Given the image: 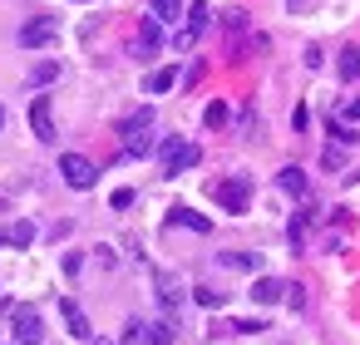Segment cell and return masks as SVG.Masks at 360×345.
<instances>
[{"label":"cell","instance_id":"cell-21","mask_svg":"<svg viewBox=\"0 0 360 345\" xmlns=\"http://www.w3.org/2000/svg\"><path fill=\"white\" fill-rule=\"evenodd\" d=\"M50 79H60V65H55V60H45V65L30 70V84H50Z\"/></svg>","mask_w":360,"mask_h":345},{"label":"cell","instance_id":"cell-27","mask_svg":"<svg viewBox=\"0 0 360 345\" xmlns=\"http://www.w3.org/2000/svg\"><path fill=\"white\" fill-rule=\"evenodd\" d=\"M350 114H355V119H360V99H355V104H350Z\"/></svg>","mask_w":360,"mask_h":345},{"label":"cell","instance_id":"cell-23","mask_svg":"<svg viewBox=\"0 0 360 345\" xmlns=\"http://www.w3.org/2000/svg\"><path fill=\"white\" fill-rule=\"evenodd\" d=\"M330 138H335V143H340V148H350V143H355V138H360V134H355V129H350V124H335V119H330Z\"/></svg>","mask_w":360,"mask_h":345},{"label":"cell","instance_id":"cell-1","mask_svg":"<svg viewBox=\"0 0 360 345\" xmlns=\"http://www.w3.org/2000/svg\"><path fill=\"white\" fill-rule=\"evenodd\" d=\"M202 163V148L198 143H188V138H163V178H178V173H188V168H198Z\"/></svg>","mask_w":360,"mask_h":345},{"label":"cell","instance_id":"cell-29","mask_svg":"<svg viewBox=\"0 0 360 345\" xmlns=\"http://www.w3.org/2000/svg\"><path fill=\"white\" fill-rule=\"evenodd\" d=\"M99 345H104V340H99Z\"/></svg>","mask_w":360,"mask_h":345},{"label":"cell","instance_id":"cell-24","mask_svg":"<svg viewBox=\"0 0 360 345\" xmlns=\"http://www.w3.org/2000/svg\"><path fill=\"white\" fill-rule=\"evenodd\" d=\"M232 325V335H257V330H266V320H227Z\"/></svg>","mask_w":360,"mask_h":345},{"label":"cell","instance_id":"cell-4","mask_svg":"<svg viewBox=\"0 0 360 345\" xmlns=\"http://www.w3.org/2000/svg\"><path fill=\"white\" fill-rule=\"evenodd\" d=\"M60 173H65V183H70L75 193H89V188L99 183V168H94L84 153H60Z\"/></svg>","mask_w":360,"mask_h":345},{"label":"cell","instance_id":"cell-26","mask_svg":"<svg viewBox=\"0 0 360 345\" xmlns=\"http://www.w3.org/2000/svg\"><path fill=\"white\" fill-rule=\"evenodd\" d=\"M114 207H119V212L134 207V188H119V193H114Z\"/></svg>","mask_w":360,"mask_h":345},{"label":"cell","instance_id":"cell-18","mask_svg":"<svg viewBox=\"0 0 360 345\" xmlns=\"http://www.w3.org/2000/svg\"><path fill=\"white\" fill-rule=\"evenodd\" d=\"M158 25H178V15H183V0H153V11H148Z\"/></svg>","mask_w":360,"mask_h":345},{"label":"cell","instance_id":"cell-5","mask_svg":"<svg viewBox=\"0 0 360 345\" xmlns=\"http://www.w3.org/2000/svg\"><path fill=\"white\" fill-rule=\"evenodd\" d=\"M183 15H188V25L178 30V50H193L202 40V30L212 25V11H207V0H193V6H183Z\"/></svg>","mask_w":360,"mask_h":345},{"label":"cell","instance_id":"cell-15","mask_svg":"<svg viewBox=\"0 0 360 345\" xmlns=\"http://www.w3.org/2000/svg\"><path fill=\"white\" fill-rule=\"evenodd\" d=\"M143 345H173V320H143Z\"/></svg>","mask_w":360,"mask_h":345},{"label":"cell","instance_id":"cell-10","mask_svg":"<svg viewBox=\"0 0 360 345\" xmlns=\"http://www.w3.org/2000/svg\"><path fill=\"white\" fill-rule=\"evenodd\" d=\"M30 242H35V222H25V217H20V222H11V227H0V247L25 252Z\"/></svg>","mask_w":360,"mask_h":345},{"label":"cell","instance_id":"cell-19","mask_svg":"<svg viewBox=\"0 0 360 345\" xmlns=\"http://www.w3.org/2000/svg\"><path fill=\"white\" fill-rule=\"evenodd\" d=\"M335 70H340V79H360V50H340Z\"/></svg>","mask_w":360,"mask_h":345},{"label":"cell","instance_id":"cell-9","mask_svg":"<svg viewBox=\"0 0 360 345\" xmlns=\"http://www.w3.org/2000/svg\"><path fill=\"white\" fill-rule=\"evenodd\" d=\"M60 315H65V325H70V335H75V340H89V335H94V330H89V315L79 311V301H75V296H65V301H60Z\"/></svg>","mask_w":360,"mask_h":345},{"label":"cell","instance_id":"cell-17","mask_svg":"<svg viewBox=\"0 0 360 345\" xmlns=\"http://www.w3.org/2000/svg\"><path fill=\"white\" fill-rule=\"evenodd\" d=\"M222 266H232V271H262V256L257 252H222Z\"/></svg>","mask_w":360,"mask_h":345},{"label":"cell","instance_id":"cell-28","mask_svg":"<svg viewBox=\"0 0 360 345\" xmlns=\"http://www.w3.org/2000/svg\"><path fill=\"white\" fill-rule=\"evenodd\" d=\"M0 129H6V104H0Z\"/></svg>","mask_w":360,"mask_h":345},{"label":"cell","instance_id":"cell-16","mask_svg":"<svg viewBox=\"0 0 360 345\" xmlns=\"http://www.w3.org/2000/svg\"><path fill=\"white\" fill-rule=\"evenodd\" d=\"M173 84H178V70H173V65H163V70H153V74H148V84H143V89H148V94H168Z\"/></svg>","mask_w":360,"mask_h":345},{"label":"cell","instance_id":"cell-6","mask_svg":"<svg viewBox=\"0 0 360 345\" xmlns=\"http://www.w3.org/2000/svg\"><path fill=\"white\" fill-rule=\"evenodd\" d=\"M55 35H60V20L35 15V20H25V25H20V50H45Z\"/></svg>","mask_w":360,"mask_h":345},{"label":"cell","instance_id":"cell-20","mask_svg":"<svg viewBox=\"0 0 360 345\" xmlns=\"http://www.w3.org/2000/svg\"><path fill=\"white\" fill-rule=\"evenodd\" d=\"M193 301H198V306H207V311H222V301H227V296H222V291H212V286H193Z\"/></svg>","mask_w":360,"mask_h":345},{"label":"cell","instance_id":"cell-14","mask_svg":"<svg viewBox=\"0 0 360 345\" xmlns=\"http://www.w3.org/2000/svg\"><path fill=\"white\" fill-rule=\"evenodd\" d=\"M153 129V109H134L124 124H119V138H129V134H148Z\"/></svg>","mask_w":360,"mask_h":345},{"label":"cell","instance_id":"cell-12","mask_svg":"<svg viewBox=\"0 0 360 345\" xmlns=\"http://www.w3.org/2000/svg\"><path fill=\"white\" fill-rule=\"evenodd\" d=\"M276 188H281V193H291V197H306V188H311V183H306V173H301V168H281V173H276Z\"/></svg>","mask_w":360,"mask_h":345},{"label":"cell","instance_id":"cell-8","mask_svg":"<svg viewBox=\"0 0 360 345\" xmlns=\"http://www.w3.org/2000/svg\"><path fill=\"white\" fill-rule=\"evenodd\" d=\"M30 129H35V138H40V143H55V119H50V94H35V104H30Z\"/></svg>","mask_w":360,"mask_h":345},{"label":"cell","instance_id":"cell-13","mask_svg":"<svg viewBox=\"0 0 360 345\" xmlns=\"http://www.w3.org/2000/svg\"><path fill=\"white\" fill-rule=\"evenodd\" d=\"M168 222H173V227H188V232H207V227H212V222H207L202 212H193V207H173Z\"/></svg>","mask_w":360,"mask_h":345},{"label":"cell","instance_id":"cell-25","mask_svg":"<svg viewBox=\"0 0 360 345\" xmlns=\"http://www.w3.org/2000/svg\"><path fill=\"white\" fill-rule=\"evenodd\" d=\"M158 301H163V306H168V311H173V306H178V301H183V296H178V291H173V281H158Z\"/></svg>","mask_w":360,"mask_h":345},{"label":"cell","instance_id":"cell-3","mask_svg":"<svg viewBox=\"0 0 360 345\" xmlns=\"http://www.w3.org/2000/svg\"><path fill=\"white\" fill-rule=\"evenodd\" d=\"M40 340H45L40 311L35 306H15V315H11V345H40Z\"/></svg>","mask_w":360,"mask_h":345},{"label":"cell","instance_id":"cell-2","mask_svg":"<svg viewBox=\"0 0 360 345\" xmlns=\"http://www.w3.org/2000/svg\"><path fill=\"white\" fill-rule=\"evenodd\" d=\"M212 197H217L222 212H247V202H252V183H247L242 173H232V178L212 183Z\"/></svg>","mask_w":360,"mask_h":345},{"label":"cell","instance_id":"cell-11","mask_svg":"<svg viewBox=\"0 0 360 345\" xmlns=\"http://www.w3.org/2000/svg\"><path fill=\"white\" fill-rule=\"evenodd\" d=\"M281 296H286V286H281L276 276H257V281H252V301H262V306H276Z\"/></svg>","mask_w":360,"mask_h":345},{"label":"cell","instance_id":"cell-7","mask_svg":"<svg viewBox=\"0 0 360 345\" xmlns=\"http://www.w3.org/2000/svg\"><path fill=\"white\" fill-rule=\"evenodd\" d=\"M158 45H163V25H158L153 15H143L139 40H134V60H153V55H158Z\"/></svg>","mask_w":360,"mask_h":345},{"label":"cell","instance_id":"cell-22","mask_svg":"<svg viewBox=\"0 0 360 345\" xmlns=\"http://www.w3.org/2000/svg\"><path fill=\"white\" fill-rule=\"evenodd\" d=\"M202 124H207V129H222V124H227V104H222V99H212V104H207V114H202Z\"/></svg>","mask_w":360,"mask_h":345}]
</instances>
